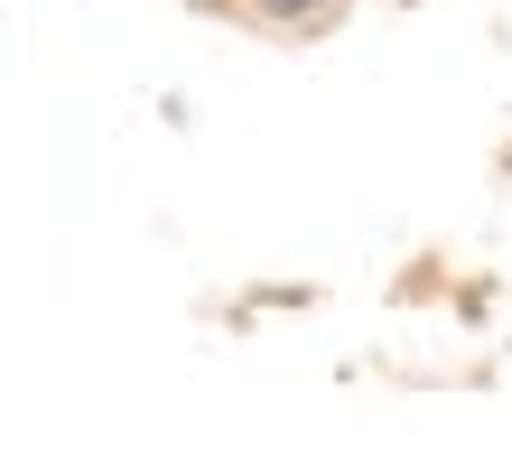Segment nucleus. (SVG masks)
Returning <instances> with one entry per match:
<instances>
[{"label":"nucleus","mask_w":512,"mask_h":456,"mask_svg":"<svg viewBox=\"0 0 512 456\" xmlns=\"http://www.w3.org/2000/svg\"><path fill=\"white\" fill-rule=\"evenodd\" d=\"M243 10L270 28V38H317V28H336L345 0H243Z\"/></svg>","instance_id":"obj_1"}]
</instances>
